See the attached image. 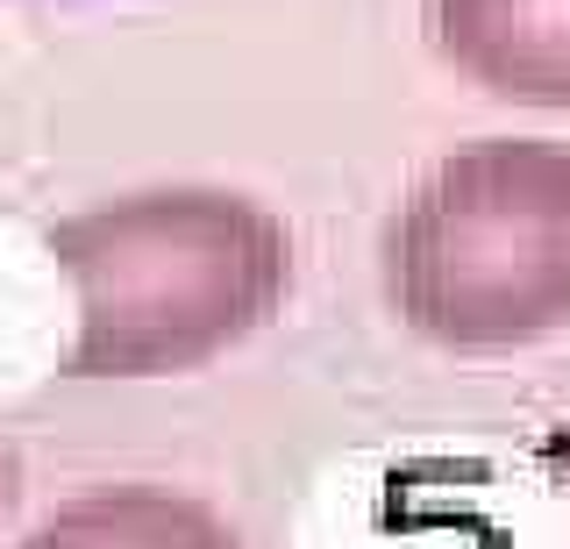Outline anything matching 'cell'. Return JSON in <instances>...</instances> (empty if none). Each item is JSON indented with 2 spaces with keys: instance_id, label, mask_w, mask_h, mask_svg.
<instances>
[{
  "instance_id": "obj_2",
  "label": "cell",
  "mask_w": 570,
  "mask_h": 549,
  "mask_svg": "<svg viewBox=\"0 0 570 549\" xmlns=\"http://www.w3.org/2000/svg\"><path fill=\"white\" fill-rule=\"evenodd\" d=\"M392 300L442 343H521L570 314V157L478 144L406 200Z\"/></svg>"
},
{
  "instance_id": "obj_4",
  "label": "cell",
  "mask_w": 570,
  "mask_h": 549,
  "mask_svg": "<svg viewBox=\"0 0 570 549\" xmlns=\"http://www.w3.org/2000/svg\"><path fill=\"white\" fill-rule=\"evenodd\" d=\"M8 492H14V457L0 450V507H8Z\"/></svg>"
},
{
  "instance_id": "obj_1",
  "label": "cell",
  "mask_w": 570,
  "mask_h": 549,
  "mask_svg": "<svg viewBox=\"0 0 570 549\" xmlns=\"http://www.w3.org/2000/svg\"><path fill=\"white\" fill-rule=\"evenodd\" d=\"M58 264L79 286V371H165L272 307L285 236L222 193H150L65 222Z\"/></svg>"
},
{
  "instance_id": "obj_3",
  "label": "cell",
  "mask_w": 570,
  "mask_h": 549,
  "mask_svg": "<svg viewBox=\"0 0 570 549\" xmlns=\"http://www.w3.org/2000/svg\"><path fill=\"white\" fill-rule=\"evenodd\" d=\"M428 37L485 94L570 108V0H428Z\"/></svg>"
}]
</instances>
